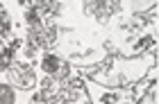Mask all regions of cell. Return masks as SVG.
Segmentation results:
<instances>
[{
    "label": "cell",
    "instance_id": "cell-1",
    "mask_svg": "<svg viewBox=\"0 0 159 104\" xmlns=\"http://www.w3.org/2000/svg\"><path fill=\"white\" fill-rule=\"evenodd\" d=\"M11 77L18 81L20 88H30V86H34V81H37V72L32 68H27V66H14Z\"/></svg>",
    "mask_w": 159,
    "mask_h": 104
}]
</instances>
